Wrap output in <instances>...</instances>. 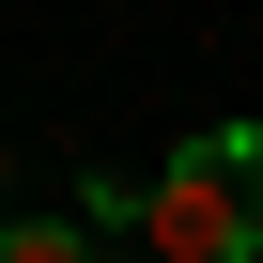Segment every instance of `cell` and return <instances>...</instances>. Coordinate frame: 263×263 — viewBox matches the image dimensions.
Here are the masks:
<instances>
[{
  "label": "cell",
  "mask_w": 263,
  "mask_h": 263,
  "mask_svg": "<svg viewBox=\"0 0 263 263\" xmlns=\"http://www.w3.org/2000/svg\"><path fill=\"white\" fill-rule=\"evenodd\" d=\"M248 171H263V140H248V124L186 140V155L155 171V201H140L155 263H232V248H248Z\"/></svg>",
  "instance_id": "obj_1"
}]
</instances>
